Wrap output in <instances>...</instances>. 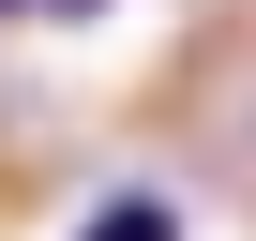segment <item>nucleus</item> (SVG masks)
Returning <instances> with one entry per match:
<instances>
[{"label": "nucleus", "instance_id": "obj_1", "mask_svg": "<svg viewBox=\"0 0 256 241\" xmlns=\"http://www.w3.org/2000/svg\"><path fill=\"white\" fill-rule=\"evenodd\" d=\"M76 241H181V196L120 181V196H90V211H76Z\"/></svg>", "mask_w": 256, "mask_h": 241}, {"label": "nucleus", "instance_id": "obj_2", "mask_svg": "<svg viewBox=\"0 0 256 241\" xmlns=\"http://www.w3.org/2000/svg\"><path fill=\"white\" fill-rule=\"evenodd\" d=\"M46 16H106V0H46Z\"/></svg>", "mask_w": 256, "mask_h": 241}, {"label": "nucleus", "instance_id": "obj_3", "mask_svg": "<svg viewBox=\"0 0 256 241\" xmlns=\"http://www.w3.org/2000/svg\"><path fill=\"white\" fill-rule=\"evenodd\" d=\"M0 16H46V0H0Z\"/></svg>", "mask_w": 256, "mask_h": 241}]
</instances>
